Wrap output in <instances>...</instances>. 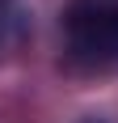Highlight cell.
Instances as JSON below:
<instances>
[{
	"label": "cell",
	"instance_id": "obj_1",
	"mask_svg": "<svg viewBox=\"0 0 118 123\" xmlns=\"http://www.w3.org/2000/svg\"><path fill=\"white\" fill-rule=\"evenodd\" d=\"M68 55L93 72H118V9L114 4H76L63 17Z\"/></svg>",
	"mask_w": 118,
	"mask_h": 123
},
{
	"label": "cell",
	"instance_id": "obj_2",
	"mask_svg": "<svg viewBox=\"0 0 118 123\" xmlns=\"http://www.w3.org/2000/svg\"><path fill=\"white\" fill-rule=\"evenodd\" d=\"M84 123H106V119H84Z\"/></svg>",
	"mask_w": 118,
	"mask_h": 123
}]
</instances>
